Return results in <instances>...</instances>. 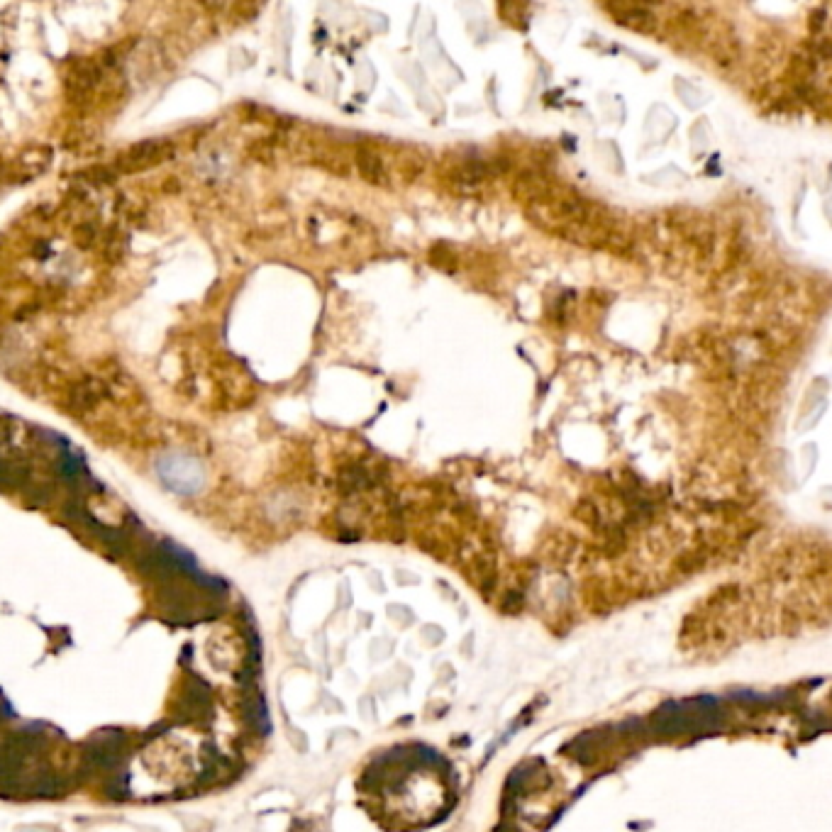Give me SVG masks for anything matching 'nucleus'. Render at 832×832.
Returning a JSON list of instances; mask_svg holds the SVG:
<instances>
[{"instance_id":"f257e3e1","label":"nucleus","mask_w":832,"mask_h":832,"mask_svg":"<svg viewBox=\"0 0 832 832\" xmlns=\"http://www.w3.org/2000/svg\"><path fill=\"white\" fill-rule=\"evenodd\" d=\"M61 789V781L49 772H39L34 776H30L27 781H22V791H27V796L32 798H51Z\"/></svg>"},{"instance_id":"f03ea898","label":"nucleus","mask_w":832,"mask_h":832,"mask_svg":"<svg viewBox=\"0 0 832 832\" xmlns=\"http://www.w3.org/2000/svg\"><path fill=\"white\" fill-rule=\"evenodd\" d=\"M105 796H108L110 800H125L127 796H130V774L122 772L110 778V781L105 783Z\"/></svg>"},{"instance_id":"7ed1b4c3","label":"nucleus","mask_w":832,"mask_h":832,"mask_svg":"<svg viewBox=\"0 0 832 832\" xmlns=\"http://www.w3.org/2000/svg\"><path fill=\"white\" fill-rule=\"evenodd\" d=\"M191 581H196L198 586L205 588V591H210V593H224V591H227V581H222L220 576L205 574V571H200V569L191 576Z\"/></svg>"}]
</instances>
